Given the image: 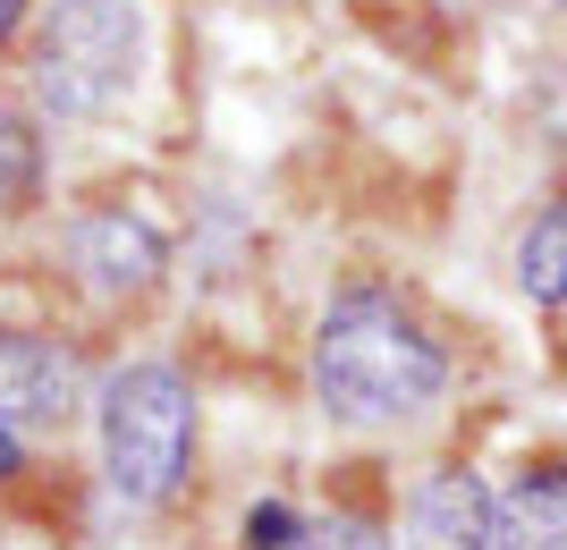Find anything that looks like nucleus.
Returning a JSON list of instances; mask_svg holds the SVG:
<instances>
[{"instance_id": "obj_1", "label": "nucleus", "mask_w": 567, "mask_h": 550, "mask_svg": "<svg viewBox=\"0 0 567 550\" xmlns=\"http://www.w3.org/2000/svg\"><path fill=\"white\" fill-rule=\"evenodd\" d=\"M306 382H313V407L331 415V424L399 432V424L441 407L450 347L415 322L406 297H390V288H339L331 305H322V322H313Z\"/></svg>"}, {"instance_id": "obj_2", "label": "nucleus", "mask_w": 567, "mask_h": 550, "mask_svg": "<svg viewBox=\"0 0 567 550\" xmlns=\"http://www.w3.org/2000/svg\"><path fill=\"white\" fill-rule=\"evenodd\" d=\"M94 432H102V482L127 508H169L195 475V440H204V407L195 382L169 356H136L118 364L94 398Z\"/></svg>"}, {"instance_id": "obj_3", "label": "nucleus", "mask_w": 567, "mask_h": 550, "mask_svg": "<svg viewBox=\"0 0 567 550\" xmlns=\"http://www.w3.org/2000/svg\"><path fill=\"white\" fill-rule=\"evenodd\" d=\"M144 76V9L136 0H43L25 85L51 120H111Z\"/></svg>"}, {"instance_id": "obj_4", "label": "nucleus", "mask_w": 567, "mask_h": 550, "mask_svg": "<svg viewBox=\"0 0 567 550\" xmlns=\"http://www.w3.org/2000/svg\"><path fill=\"white\" fill-rule=\"evenodd\" d=\"M69 271L94 288L102 305H136V297L162 288L169 238L144 212H127V204H94V212L69 220Z\"/></svg>"}, {"instance_id": "obj_5", "label": "nucleus", "mask_w": 567, "mask_h": 550, "mask_svg": "<svg viewBox=\"0 0 567 550\" xmlns=\"http://www.w3.org/2000/svg\"><path fill=\"white\" fill-rule=\"evenodd\" d=\"M499 491L474 466H424L399 517V550H492Z\"/></svg>"}, {"instance_id": "obj_6", "label": "nucleus", "mask_w": 567, "mask_h": 550, "mask_svg": "<svg viewBox=\"0 0 567 550\" xmlns=\"http://www.w3.org/2000/svg\"><path fill=\"white\" fill-rule=\"evenodd\" d=\"M76 398H85V364H76L60 339L0 331V415H9V424H18V432L69 424Z\"/></svg>"}, {"instance_id": "obj_7", "label": "nucleus", "mask_w": 567, "mask_h": 550, "mask_svg": "<svg viewBox=\"0 0 567 550\" xmlns=\"http://www.w3.org/2000/svg\"><path fill=\"white\" fill-rule=\"evenodd\" d=\"M492 550H567V457H525L499 491Z\"/></svg>"}, {"instance_id": "obj_8", "label": "nucleus", "mask_w": 567, "mask_h": 550, "mask_svg": "<svg viewBox=\"0 0 567 550\" xmlns=\"http://www.w3.org/2000/svg\"><path fill=\"white\" fill-rule=\"evenodd\" d=\"M508 280H517L525 305H543V313L567 305V195H550L543 212L517 229V246H508Z\"/></svg>"}, {"instance_id": "obj_9", "label": "nucleus", "mask_w": 567, "mask_h": 550, "mask_svg": "<svg viewBox=\"0 0 567 550\" xmlns=\"http://www.w3.org/2000/svg\"><path fill=\"white\" fill-rule=\"evenodd\" d=\"M43 204V127L25 111H0V220H25Z\"/></svg>"}, {"instance_id": "obj_10", "label": "nucleus", "mask_w": 567, "mask_h": 550, "mask_svg": "<svg viewBox=\"0 0 567 550\" xmlns=\"http://www.w3.org/2000/svg\"><path fill=\"white\" fill-rule=\"evenodd\" d=\"M297 550H390V533H381V517H364V508H331L322 526H306Z\"/></svg>"}, {"instance_id": "obj_11", "label": "nucleus", "mask_w": 567, "mask_h": 550, "mask_svg": "<svg viewBox=\"0 0 567 550\" xmlns=\"http://www.w3.org/2000/svg\"><path fill=\"white\" fill-rule=\"evenodd\" d=\"M297 542H306V517L288 500H255L246 526H237V550H297Z\"/></svg>"}, {"instance_id": "obj_12", "label": "nucleus", "mask_w": 567, "mask_h": 550, "mask_svg": "<svg viewBox=\"0 0 567 550\" xmlns=\"http://www.w3.org/2000/svg\"><path fill=\"white\" fill-rule=\"evenodd\" d=\"M25 475V440H18V424L0 415V482H18Z\"/></svg>"}, {"instance_id": "obj_13", "label": "nucleus", "mask_w": 567, "mask_h": 550, "mask_svg": "<svg viewBox=\"0 0 567 550\" xmlns=\"http://www.w3.org/2000/svg\"><path fill=\"white\" fill-rule=\"evenodd\" d=\"M25 9H34V0H0V43H9V34L25 25Z\"/></svg>"}, {"instance_id": "obj_14", "label": "nucleus", "mask_w": 567, "mask_h": 550, "mask_svg": "<svg viewBox=\"0 0 567 550\" xmlns=\"http://www.w3.org/2000/svg\"><path fill=\"white\" fill-rule=\"evenodd\" d=\"M550 9H559V18H567V0H550Z\"/></svg>"}]
</instances>
